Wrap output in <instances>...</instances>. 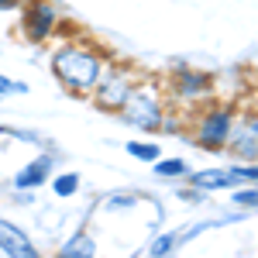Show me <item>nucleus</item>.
Segmentation results:
<instances>
[{"label": "nucleus", "mask_w": 258, "mask_h": 258, "mask_svg": "<svg viewBox=\"0 0 258 258\" xmlns=\"http://www.w3.org/2000/svg\"><path fill=\"white\" fill-rule=\"evenodd\" d=\"M231 127H234V117L227 107H207L197 124V141L203 148H224L231 138Z\"/></svg>", "instance_id": "20e7f679"}, {"label": "nucleus", "mask_w": 258, "mask_h": 258, "mask_svg": "<svg viewBox=\"0 0 258 258\" xmlns=\"http://www.w3.org/2000/svg\"><path fill=\"white\" fill-rule=\"evenodd\" d=\"M48 172H52V155H41V159H35L24 172L14 176V186H18V189H35V186H41V182L48 179Z\"/></svg>", "instance_id": "9d476101"}, {"label": "nucleus", "mask_w": 258, "mask_h": 258, "mask_svg": "<svg viewBox=\"0 0 258 258\" xmlns=\"http://www.w3.org/2000/svg\"><path fill=\"white\" fill-rule=\"evenodd\" d=\"M127 155H135L141 162H159V145H148V141H127Z\"/></svg>", "instance_id": "f8f14e48"}, {"label": "nucleus", "mask_w": 258, "mask_h": 258, "mask_svg": "<svg viewBox=\"0 0 258 258\" xmlns=\"http://www.w3.org/2000/svg\"><path fill=\"white\" fill-rule=\"evenodd\" d=\"M135 83H138V73L131 66H110V69H103L97 86H93L97 107H103V110H120L127 93L135 90Z\"/></svg>", "instance_id": "7ed1b4c3"}, {"label": "nucleus", "mask_w": 258, "mask_h": 258, "mask_svg": "<svg viewBox=\"0 0 258 258\" xmlns=\"http://www.w3.org/2000/svg\"><path fill=\"white\" fill-rule=\"evenodd\" d=\"M155 172H159V176H186L189 169H186L182 159H159L155 162Z\"/></svg>", "instance_id": "4468645a"}, {"label": "nucleus", "mask_w": 258, "mask_h": 258, "mask_svg": "<svg viewBox=\"0 0 258 258\" xmlns=\"http://www.w3.org/2000/svg\"><path fill=\"white\" fill-rule=\"evenodd\" d=\"M124 120L135 124L141 131H159L165 124V100H162V90L155 80H145V83H135V90L127 93L124 100Z\"/></svg>", "instance_id": "f03ea898"}, {"label": "nucleus", "mask_w": 258, "mask_h": 258, "mask_svg": "<svg viewBox=\"0 0 258 258\" xmlns=\"http://www.w3.org/2000/svg\"><path fill=\"white\" fill-rule=\"evenodd\" d=\"M97 255V244L90 234H73V238L66 241V248H59V255L55 258H93Z\"/></svg>", "instance_id": "9b49d317"}, {"label": "nucleus", "mask_w": 258, "mask_h": 258, "mask_svg": "<svg viewBox=\"0 0 258 258\" xmlns=\"http://www.w3.org/2000/svg\"><path fill=\"white\" fill-rule=\"evenodd\" d=\"M80 189V172H62L55 182H52V193L55 197H73Z\"/></svg>", "instance_id": "ddd939ff"}, {"label": "nucleus", "mask_w": 258, "mask_h": 258, "mask_svg": "<svg viewBox=\"0 0 258 258\" xmlns=\"http://www.w3.org/2000/svg\"><path fill=\"white\" fill-rule=\"evenodd\" d=\"M234 182H255V165H241V169H203L193 176L197 189H227Z\"/></svg>", "instance_id": "423d86ee"}, {"label": "nucleus", "mask_w": 258, "mask_h": 258, "mask_svg": "<svg viewBox=\"0 0 258 258\" xmlns=\"http://www.w3.org/2000/svg\"><path fill=\"white\" fill-rule=\"evenodd\" d=\"M18 0H0V11H7V7H14Z\"/></svg>", "instance_id": "a211bd4d"}, {"label": "nucleus", "mask_w": 258, "mask_h": 258, "mask_svg": "<svg viewBox=\"0 0 258 258\" xmlns=\"http://www.w3.org/2000/svg\"><path fill=\"white\" fill-rule=\"evenodd\" d=\"M172 244H176V234H162V238H155V244H152V258H165L169 251H172Z\"/></svg>", "instance_id": "2eb2a0df"}, {"label": "nucleus", "mask_w": 258, "mask_h": 258, "mask_svg": "<svg viewBox=\"0 0 258 258\" xmlns=\"http://www.w3.org/2000/svg\"><path fill=\"white\" fill-rule=\"evenodd\" d=\"M52 73L59 76V83L73 93H93L100 73H103V59L100 52L86 48V45H62L52 55Z\"/></svg>", "instance_id": "f257e3e1"}, {"label": "nucleus", "mask_w": 258, "mask_h": 258, "mask_svg": "<svg viewBox=\"0 0 258 258\" xmlns=\"http://www.w3.org/2000/svg\"><path fill=\"white\" fill-rule=\"evenodd\" d=\"M21 24H24V35L31 41L52 38V31H55V24H59L55 4H52V0H28V4H24V14H21Z\"/></svg>", "instance_id": "39448f33"}, {"label": "nucleus", "mask_w": 258, "mask_h": 258, "mask_svg": "<svg viewBox=\"0 0 258 258\" xmlns=\"http://www.w3.org/2000/svg\"><path fill=\"white\" fill-rule=\"evenodd\" d=\"M255 186H248V189H238L234 193V203H241V207H255Z\"/></svg>", "instance_id": "f3484780"}, {"label": "nucleus", "mask_w": 258, "mask_h": 258, "mask_svg": "<svg viewBox=\"0 0 258 258\" xmlns=\"http://www.w3.org/2000/svg\"><path fill=\"white\" fill-rule=\"evenodd\" d=\"M11 93H28V86L7 80V76H0V97H11Z\"/></svg>", "instance_id": "dca6fc26"}, {"label": "nucleus", "mask_w": 258, "mask_h": 258, "mask_svg": "<svg viewBox=\"0 0 258 258\" xmlns=\"http://www.w3.org/2000/svg\"><path fill=\"white\" fill-rule=\"evenodd\" d=\"M227 145H231L238 155H244L248 162H255V114H248V120H241L238 131L231 127V138H227Z\"/></svg>", "instance_id": "1a4fd4ad"}, {"label": "nucleus", "mask_w": 258, "mask_h": 258, "mask_svg": "<svg viewBox=\"0 0 258 258\" xmlns=\"http://www.w3.org/2000/svg\"><path fill=\"white\" fill-rule=\"evenodd\" d=\"M0 251L7 258H41L38 248L31 244V238L21 231V227H14L11 220L0 217Z\"/></svg>", "instance_id": "0eeeda50"}, {"label": "nucleus", "mask_w": 258, "mask_h": 258, "mask_svg": "<svg viewBox=\"0 0 258 258\" xmlns=\"http://www.w3.org/2000/svg\"><path fill=\"white\" fill-rule=\"evenodd\" d=\"M169 86H172V93L179 100H197V97H207L214 90V80L207 73H197V69H179Z\"/></svg>", "instance_id": "6e6552de"}]
</instances>
